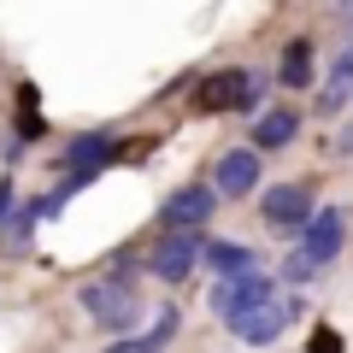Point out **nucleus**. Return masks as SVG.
Here are the masks:
<instances>
[{"label": "nucleus", "instance_id": "423d86ee", "mask_svg": "<svg viewBox=\"0 0 353 353\" xmlns=\"http://www.w3.org/2000/svg\"><path fill=\"white\" fill-rule=\"evenodd\" d=\"M201 241H206V236L165 230V236L153 241V253H148V271H153L159 283H189V277H194V265H201Z\"/></svg>", "mask_w": 353, "mask_h": 353}, {"label": "nucleus", "instance_id": "f03ea898", "mask_svg": "<svg viewBox=\"0 0 353 353\" xmlns=\"http://www.w3.org/2000/svg\"><path fill=\"white\" fill-rule=\"evenodd\" d=\"M259 101H265V77H259V71H241V65L212 71V77L201 83V94H194L201 112H253Z\"/></svg>", "mask_w": 353, "mask_h": 353}, {"label": "nucleus", "instance_id": "f3484780", "mask_svg": "<svg viewBox=\"0 0 353 353\" xmlns=\"http://www.w3.org/2000/svg\"><path fill=\"white\" fill-rule=\"evenodd\" d=\"M336 153H341V159H353V124H347V130L336 136Z\"/></svg>", "mask_w": 353, "mask_h": 353}, {"label": "nucleus", "instance_id": "ddd939ff", "mask_svg": "<svg viewBox=\"0 0 353 353\" xmlns=\"http://www.w3.org/2000/svg\"><path fill=\"white\" fill-rule=\"evenodd\" d=\"M176 324H183V312H176V306H165V312L153 318V330H141V336H130V341H112L106 353H159L165 341H176Z\"/></svg>", "mask_w": 353, "mask_h": 353}, {"label": "nucleus", "instance_id": "2eb2a0df", "mask_svg": "<svg viewBox=\"0 0 353 353\" xmlns=\"http://www.w3.org/2000/svg\"><path fill=\"white\" fill-rule=\"evenodd\" d=\"M312 277H318V265H312V259H306V253H301V248H294V253H289V259H283V283H294V289H306V283H312Z\"/></svg>", "mask_w": 353, "mask_h": 353}, {"label": "nucleus", "instance_id": "7ed1b4c3", "mask_svg": "<svg viewBox=\"0 0 353 353\" xmlns=\"http://www.w3.org/2000/svg\"><path fill=\"white\" fill-rule=\"evenodd\" d=\"M259 212H265V224L277 230V236H301L318 218V194H312V183H277V189L259 194Z\"/></svg>", "mask_w": 353, "mask_h": 353}, {"label": "nucleus", "instance_id": "4468645a", "mask_svg": "<svg viewBox=\"0 0 353 353\" xmlns=\"http://www.w3.org/2000/svg\"><path fill=\"white\" fill-rule=\"evenodd\" d=\"M312 71H318V59H312V41H306V36H294L289 48H283L277 83H283V88H312Z\"/></svg>", "mask_w": 353, "mask_h": 353}, {"label": "nucleus", "instance_id": "6e6552de", "mask_svg": "<svg viewBox=\"0 0 353 353\" xmlns=\"http://www.w3.org/2000/svg\"><path fill=\"white\" fill-rule=\"evenodd\" d=\"M341 241H347V212L341 206H318V218L301 230V253L312 265H330L341 253Z\"/></svg>", "mask_w": 353, "mask_h": 353}, {"label": "nucleus", "instance_id": "0eeeda50", "mask_svg": "<svg viewBox=\"0 0 353 353\" xmlns=\"http://www.w3.org/2000/svg\"><path fill=\"white\" fill-rule=\"evenodd\" d=\"M301 312H306V306H301V294H294V301H277V306H259V312L236 318L230 336H236L241 347H271V341H283V330H289Z\"/></svg>", "mask_w": 353, "mask_h": 353}, {"label": "nucleus", "instance_id": "9b49d317", "mask_svg": "<svg viewBox=\"0 0 353 353\" xmlns=\"http://www.w3.org/2000/svg\"><path fill=\"white\" fill-rule=\"evenodd\" d=\"M112 159V136L106 130H88V136H71L65 141V176H83V183H94V171Z\"/></svg>", "mask_w": 353, "mask_h": 353}, {"label": "nucleus", "instance_id": "a211bd4d", "mask_svg": "<svg viewBox=\"0 0 353 353\" xmlns=\"http://www.w3.org/2000/svg\"><path fill=\"white\" fill-rule=\"evenodd\" d=\"M347 24H353V12H347Z\"/></svg>", "mask_w": 353, "mask_h": 353}, {"label": "nucleus", "instance_id": "dca6fc26", "mask_svg": "<svg viewBox=\"0 0 353 353\" xmlns=\"http://www.w3.org/2000/svg\"><path fill=\"white\" fill-rule=\"evenodd\" d=\"M312 353H341V336H336V330H318V336H312Z\"/></svg>", "mask_w": 353, "mask_h": 353}, {"label": "nucleus", "instance_id": "9d476101", "mask_svg": "<svg viewBox=\"0 0 353 353\" xmlns=\"http://www.w3.org/2000/svg\"><path fill=\"white\" fill-rule=\"evenodd\" d=\"M201 265H206V277H212V283H230V277L259 271V253H253L248 241H218V236H206V241H201Z\"/></svg>", "mask_w": 353, "mask_h": 353}, {"label": "nucleus", "instance_id": "39448f33", "mask_svg": "<svg viewBox=\"0 0 353 353\" xmlns=\"http://www.w3.org/2000/svg\"><path fill=\"white\" fill-rule=\"evenodd\" d=\"M212 212H218V189H206V183H189V189H176V194L159 201L165 230H183V236H201L212 224Z\"/></svg>", "mask_w": 353, "mask_h": 353}, {"label": "nucleus", "instance_id": "1a4fd4ad", "mask_svg": "<svg viewBox=\"0 0 353 353\" xmlns=\"http://www.w3.org/2000/svg\"><path fill=\"white\" fill-rule=\"evenodd\" d=\"M253 183H259V153H253V148H230V153H218V165H212V189H218V201H241V194H253Z\"/></svg>", "mask_w": 353, "mask_h": 353}, {"label": "nucleus", "instance_id": "f257e3e1", "mask_svg": "<svg viewBox=\"0 0 353 353\" xmlns=\"http://www.w3.org/2000/svg\"><path fill=\"white\" fill-rule=\"evenodd\" d=\"M77 301H83V312L94 318L101 330H112V336H124V341H130V330H136V318H141V294H136V283H112V277H101V283H83V289H77Z\"/></svg>", "mask_w": 353, "mask_h": 353}, {"label": "nucleus", "instance_id": "f8f14e48", "mask_svg": "<svg viewBox=\"0 0 353 353\" xmlns=\"http://www.w3.org/2000/svg\"><path fill=\"white\" fill-rule=\"evenodd\" d=\"M294 136H301V112L271 106V112H259V124H253V153H283Z\"/></svg>", "mask_w": 353, "mask_h": 353}, {"label": "nucleus", "instance_id": "20e7f679", "mask_svg": "<svg viewBox=\"0 0 353 353\" xmlns=\"http://www.w3.org/2000/svg\"><path fill=\"white\" fill-rule=\"evenodd\" d=\"M259 306H277V277H265V271H248V277L212 283V312L224 318V324H236V318L259 312Z\"/></svg>", "mask_w": 353, "mask_h": 353}]
</instances>
